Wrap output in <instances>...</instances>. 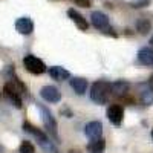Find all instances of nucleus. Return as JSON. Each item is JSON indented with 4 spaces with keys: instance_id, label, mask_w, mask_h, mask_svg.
Masks as SVG:
<instances>
[{
    "instance_id": "obj_12",
    "label": "nucleus",
    "mask_w": 153,
    "mask_h": 153,
    "mask_svg": "<svg viewBox=\"0 0 153 153\" xmlns=\"http://www.w3.org/2000/svg\"><path fill=\"white\" fill-rule=\"evenodd\" d=\"M48 72L51 75V78L55 80V81H65V80H68L71 76L69 71L65 69V68H61V66H52V68H49Z\"/></svg>"
},
{
    "instance_id": "obj_21",
    "label": "nucleus",
    "mask_w": 153,
    "mask_h": 153,
    "mask_svg": "<svg viewBox=\"0 0 153 153\" xmlns=\"http://www.w3.org/2000/svg\"><path fill=\"white\" fill-rule=\"evenodd\" d=\"M76 3V6H83V8H89L91 6V0H74Z\"/></svg>"
},
{
    "instance_id": "obj_4",
    "label": "nucleus",
    "mask_w": 153,
    "mask_h": 153,
    "mask_svg": "<svg viewBox=\"0 0 153 153\" xmlns=\"http://www.w3.org/2000/svg\"><path fill=\"white\" fill-rule=\"evenodd\" d=\"M23 65L25 68H26L28 72L34 74V75H40L43 72H46V65L40 60V58H37L35 55H26L23 58Z\"/></svg>"
},
{
    "instance_id": "obj_1",
    "label": "nucleus",
    "mask_w": 153,
    "mask_h": 153,
    "mask_svg": "<svg viewBox=\"0 0 153 153\" xmlns=\"http://www.w3.org/2000/svg\"><path fill=\"white\" fill-rule=\"evenodd\" d=\"M23 130L32 135L35 139H37V143L40 144V147L46 152V153H58L57 152V147L54 146V143L51 141V136H48L45 132H42L40 129H37L35 126H32L31 123H23Z\"/></svg>"
},
{
    "instance_id": "obj_10",
    "label": "nucleus",
    "mask_w": 153,
    "mask_h": 153,
    "mask_svg": "<svg viewBox=\"0 0 153 153\" xmlns=\"http://www.w3.org/2000/svg\"><path fill=\"white\" fill-rule=\"evenodd\" d=\"M16 29L22 34V35H29L34 31V23L29 17H20L16 22Z\"/></svg>"
},
{
    "instance_id": "obj_11",
    "label": "nucleus",
    "mask_w": 153,
    "mask_h": 153,
    "mask_svg": "<svg viewBox=\"0 0 153 153\" xmlns=\"http://www.w3.org/2000/svg\"><path fill=\"white\" fill-rule=\"evenodd\" d=\"M141 101L146 106L153 104V78L149 80L146 84H143V91H141Z\"/></svg>"
},
{
    "instance_id": "obj_8",
    "label": "nucleus",
    "mask_w": 153,
    "mask_h": 153,
    "mask_svg": "<svg viewBox=\"0 0 153 153\" xmlns=\"http://www.w3.org/2000/svg\"><path fill=\"white\" fill-rule=\"evenodd\" d=\"M123 117H124V110H123L121 106L113 104L107 109V118L113 126H120L123 123Z\"/></svg>"
},
{
    "instance_id": "obj_9",
    "label": "nucleus",
    "mask_w": 153,
    "mask_h": 153,
    "mask_svg": "<svg viewBox=\"0 0 153 153\" xmlns=\"http://www.w3.org/2000/svg\"><path fill=\"white\" fill-rule=\"evenodd\" d=\"M84 133L89 139L101 138V135H103V124H101L100 121H91L89 124H86Z\"/></svg>"
},
{
    "instance_id": "obj_5",
    "label": "nucleus",
    "mask_w": 153,
    "mask_h": 153,
    "mask_svg": "<svg viewBox=\"0 0 153 153\" xmlns=\"http://www.w3.org/2000/svg\"><path fill=\"white\" fill-rule=\"evenodd\" d=\"M3 92H5V95L8 97V100H9L17 109H22V94L19 92V89L14 86V83L8 81V83L3 86Z\"/></svg>"
},
{
    "instance_id": "obj_17",
    "label": "nucleus",
    "mask_w": 153,
    "mask_h": 153,
    "mask_svg": "<svg viewBox=\"0 0 153 153\" xmlns=\"http://www.w3.org/2000/svg\"><path fill=\"white\" fill-rule=\"evenodd\" d=\"M71 87L78 95H83L86 92V89H87V81L84 78H80V76H78V78H72L71 80Z\"/></svg>"
},
{
    "instance_id": "obj_6",
    "label": "nucleus",
    "mask_w": 153,
    "mask_h": 153,
    "mask_svg": "<svg viewBox=\"0 0 153 153\" xmlns=\"http://www.w3.org/2000/svg\"><path fill=\"white\" fill-rule=\"evenodd\" d=\"M91 22L92 25L101 32H104L107 28H109V17L104 14V12H101V11H95L92 12V16H91Z\"/></svg>"
},
{
    "instance_id": "obj_16",
    "label": "nucleus",
    "mask_w": 153,
    "mask_h": 153,
    "mask_svg": "<svg viewBox=\"0 0 153 153\" xmlns=\"http://www.w3.org/2000/svg\"><path fill=\"white\" fill-rule=\"evenodd\" d=\"M87 152L89 153H104L106 149V141L103 138H97V139H91V143L87 144Z\"/></svg>"
},
{
    "instance_id": "obj_2",
    "label": "nucleus",
    "mask_w": 153,
    "mask_h": 153,
    "mask_svg": "<svg viewBox=\"0 0 153 153\" xmlns=\"http://www.w3.org/2000/svg\"><path fill=\"white\" fill-rule=\"evenodd\" d=\"M91 100L97 104H104L112 97V83H107L104 80H98L92 84L91 87Z\"/></svg>"
},
{
    "instance_id": "obj_3",
    "label": "nucleus",
    "mask_w": 153,
    "mask_h": 153,
    "mask_svg": "<svg viewBox=\"0 0 153 153\" xmlns=\"http://www.w3.org/2000/svg\"><path fill=\"white\" fill-rule=\"evenodd\" d=\"M38 110H40V113H42V120H43V124H45V129L48 130L51 138H52L55 143H58V139H60L58 138V126H57L55 118L52 117V113H51V110L46 109L42 104H38Z\"/></svg>"
},
{
    "instance_id": "obj_18",
    "label": "nucleus",
    "mask_w": 153,
    "mask_h": 153,
    "mask_svg": "<svg viewBox=\"0 0 153 153\" xmlns=\"http://www.w3.org/2000/svg\"><path fill=\"white\" fill-rule=\"evenodd\" d=\"M136 29H138L139 34L146 35V34L152 29V23H150L147 19H139V20L136 22Z\"/></svg>"
},
{
    "instance_id": "obj_22",
    "label": "nucleus",
    "mask_w": 153,
    "mask_h": 153,
    "mask_svg": "<svg viewBox=\"0 0 153 153\" xmlns=\"http://www.w3.org/2000/svg\"><path fill=\"white\" fill-rule=\"evenodd\" d=\"M69 153H80V152H78V150H71Z\"/></svg>"
},
{
    "instance_id": "obj_15",
    "label": "nucleus",
    "mask_w": 153,
    "mask_h": 153,
    "mask_svg": "<svg viewBox=\"0 0 153 153\" xmlns=\"http://www.w3.org/2000/svg\"><path fill=\"white\" fill-rule=\"evenodd\" d=\"M129 92V83H126L124 80H118L112 83V95L113 97H126Z\"/></svg>"
},
{
    "instance_id": "obj_19",
    "label": "nucleus",
    "mask_w": 153,
    "mask_h": 153,
    "mask_svg": "<svg viewBox=\"0 0 153 153\" xmlns=\"http://www.w3.org/2000/svg\"><path fill=\"white\" fill-rule=\"evenodd\" d=\"M20 153H35V147L29 143V141H23L20 144V149H19Z\"/></svg>"
},
{
    "instance_id": "obj_24",
    "label": "nucleus",
    "mask_w": 153,
    "mask_h": 153,
    "mask_svg": "<svg viewBox=\"0 0 153 153\" xmlns=\"http://www.w3.org/2000/svg\"><path fill=\"white\" fill-rule=\"evenodd\" d=\"M152 138H153V130H152Z\"/></svg>"
},
{
    "instance_id": "obj_23",
    "label": "nucleus",
    "mask_w": 153,
    "mask_h": 153,
    "mask_svg": "<svg viewBox=\"0 0 153 153\" xmlns=\"http://www.w3.org/2000/svg\"><path fill=\"white\" fill-rule=\"evenodd\" d=\"M0 152H3V149H2V146H0Z\"/></svg>"
},
{
    "instance_id": "obj_13",
    "label": "nucleus",
    "mask_w": 153,
    "mask_h": 153,
    "mask_svg": "<svg viewBox=\"0 0 153 153\" xmlns=\"http://www.w3.org/2000/svg\"><path fill=\"white\" fill-rule=\"evenodd\" d=\"M138 63L143 66H153V49L143 48L138 52Z\"/></svg>"
},
{
    "instance_id": "obj_14",
    "label": "nucleus",
    "mask_w": 153,
    "mask_h": 153,
    "mask_svg": "<svg viewBox=\"0 0 153 153\" xmlns=\"http://www.w3.org/2000/svg\"><path fill=\"white\" fill-rule=\"evenodd\" d=\"M68 16H69V17H71V20L76 25V28H80L81 31H86V29L89 28L87 20L80 14V12H76L75 9H69V11H68Z\"/></svg>"
},
{
    "instance_id": "obj_20",
    "label": "nucleus",
    "mask_w": 153,
    "mask_h": 153,
    "mask_svg": "<svg viewBox=\"0 0 153 153\" xmlns=\"http://www.w3.org/2000/svg\"><path fill=\"white\" fill-rule=\"evenodd\" d=\"M150 3V0H132V6L133 8H144Z\"/></svg>"
},
{
    "instance_id": "obj_7",
    "label": "nucleus",
    "mask_w": 153,
    "mask_h": 153,
    "mask_svg": "<svg viewBox=\"0 0 153 153\" xmlns=\"http://www.w3.org/2000/svg\"><path fill=\"white\" fill-rule=\"evenodd\" d=\"M40 95L45 101H48V103H58V101L61 100V94L57 87L54 86H45L42 87L40 91Z\"/></svg>"
}]
</instances>
